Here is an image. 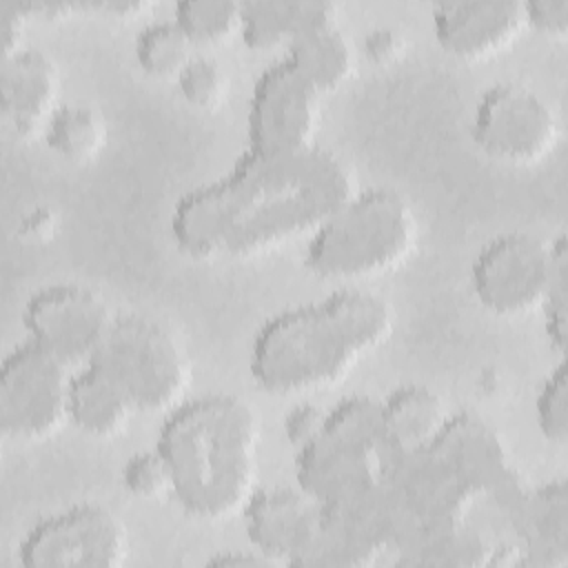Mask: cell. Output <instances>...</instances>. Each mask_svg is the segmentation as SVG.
I'll list each match as a JSON object with an SVG mask.
<instances>
[{"label": "cell", "instance_id": "cell-5", "mask_svg": "<svg viewBox=\"0 0 568 568\" xmlns=\"http://www.w3.org/2000/svg\"><path fill=\"white\" fill-rule=\"evenodd\" d=\"M388 466L382 402L368 395H353L328 408L322 433L295 450L297 486L322 504L375 488Z\"/></svg>", "mask_w": 568, "mask_h": 568}, {"label": "cell", "instance_id": "cell-18", "mask_svg": "<svg viewBox=\"0 0 568 568\" xmlns=\"http://www.w3.org/2000/svg\"><path fill=\"white\" fill-rule=\"evenodd\" d=\"M337 22L328 0H248L242 2L240 36L251 49L288 47L295 38Z\"/></svg>", "mask_w": 568, "mask_h": 568}, {"label": "cell", "instance_id": "cell-16", "mask_svg": "<svg viewBox=\"0 0 568 568\" xmlns=\"http://www.w3.org/2000/svg\"><path fill=\"white\" fill-rule=\"evenodd\" d=\"M517 564L566 566L568 564V490L564 479L526 488L510 513Z\"/></svg>", "mask_w": 568, "mask_h": 568}, {"label": "cell", "instance_id": "cell-13", "mask_svg": "<svg viewBox=\"0 0 568 568\" xmlns=\"http://www.w3.org/2000/svg\"><path fill=\"white\" fill-rule=\"evenodd\" d=\"M524 27L526 16L519 0H448L433 7L437 42L464 60L504 51Z\"/></svg>", "mask_w": 568, "mask_h": 568}, {"label": "cell", "instance_id": "cell-29", "mask_svg": "<svg viewBox=\"0 0 568 568\" xmlns=\"http://www.w3.org/2000/svg\"><path fill=\"white\" fill-rule=\"evenodd\" d=\"M526 24L535 31L552 38H561L568 31V0H530L524 2Z\"/></svg>", "mask_w": 568, "mask_h": 568}, {"label": "cell", "instance_id": "cell-32", "mask_svg": "<svg viewBox=\"0 0 568 568\" xmlns=\"http://www.w3.org/2000/svg\"><path fill=\"white\" fill-rule=\"evenodd\" d=\"M206 564L209 566H222V568H264V566H277L275 559H271L268 555H264L257 548H251V550H222V552L213 555Z\"/></svg>", "mask_w": 568, "mask_h": 568}, {"label": "cell", "instance_id": "cell-24", "mask_svg": "<svg viewBox=\"0 0 568 568\" xmlns=\"http://www.w3.org/2000/svg\"><path fill=\"white\" fill-rule=\"evenodd\" d=\"M539 308L548 342L564 355L568 344V242L564 233L552 240V266Z\"/></svg>", "mask_w": 568, "mask_h": 568}, {"label": "cell", "instance_id": "cell-6", "mask_svg": "<svg viewBox=\"0 0 568 568\" xmlns=\"http://www.w3.org/2000/svg\"><path fill=\"white\" fill-rule=\"evenodd\" d=\"M131 397L135 410L169 413L184 399L189 357L178 337L155 320L115 317V324L93 359Z\"/></svg>", "mask_w": 568, "mask_h": 568}, {"label": "cell", "instance_id": "cell-28", "mask_svg": "<svg viewBox=\"0 0 568 568\" xmlns=\"http://www.w3.org/2000/svg\"><path fill=\"white\" fill-rule=\"evenodd\" d=\"M326 422V410H322L317 404H297L286 417H284V437L286 442L300 450L308 442H313Z\"/></svg>", "mask_w": 568, "mask_h": 568}, {"label": "cell", "instance_id": "cell-7", "mask_svg": "<svg viewBox=\"0 0 568 568\" xmlns=\"http://www.w3.org/2000/svg\"><path fill=\"white\" fill-rule=\"evenodd\" d=\"M78 368L33 339L11 348L0 366V424L16 439H42L69 422V390Z\"/></svg>", "mask_w": 568, "mask_h": 568}, {"label": "cell", "instance_id": "cell-20", "mask_svg": "<svg viewBox=\"0 0 568 568\" xmlns=\"http://www.w3.org/2000/svg\"><path fill=\"white\" fill-rule=\"evenodd\" d=\"M284 58L320 95L339 89L357 67L355 44L337 22L295 38Z\"/></svg>", "mask_w": 568, "mask_h": 568}, {"label": "cell", "instance_id": "cell-31", "mask_svg": "<svg viewBox=\"0 0 568 568\" xmlns=\"http://www.w3.org/2000/svg\"><path fill=\"white\" fill-rule=\"evenodd\" d=\"M404 47V40L397 31L388 29V27H382V29H375L366 36L364 40V51L371 60H377V62H390L393 58L399 55Z\"/></svg>", "mask_w": 568, "mask_h": 568}, {"label": "cell", "instance_id": "cell-8", "mask_svg": "<svg viewBox=\"0 0 568 568\" xmlns=\"http://www.w3.org/2000/svg\"><path fill=\"white\" fill-rule=\"evenodd\" d=\"M126 555L124 521L100 504H78L40 519L18 546L24 568H118Z\"/></svg>", "mask_w": 568, "mask_h": 568}, {"label": "cell", "instance_id": "cell-4", "mask_svg": "<svg viewBox=\"0 0 568 568\" xmlns=\"http://www.w3.org/2000/svg\"><path fill=\"white\" fill-rule=\"evenodd\" d=\"M417 242V217L402 193L357 191L311 235L306 266L328 280H362L404 264Z\"/></svg>", "mask_w": 568, "mask_h": 568}, {"label": "cell", "instance_id": "cell-30", "mask_svg": "<svg viewBox=\"0 0 568 568\" xmlns=\"http://www.w3.org/2000/svg\"><path fill=\"white\" fill-rule=\"evenodd\" d=\"M24 22L27 13L22 4H2L0 7V36H2V58L13 55L16 51L24 49L22 36H24Z\"/></svg>", "mask_w": 568, "mask_h": 568}, {"label": "cell", "instance_id": "cell-1", "mask_svg": "<svg viewBox=\"0 0 568 568\" xmlns=\"http://www.w3.org/2000/svg\"><path fill=\"white\" fill-rule=\"evenodd\" d=\"M357 191L353 169L320 144L246 149L222 178L175 202L171 235L191 257H244L311 235Z\"/></svg>", "mask_w": 568, "mask_h": 568}, {"label": "cell", "instance_id": "cell-26", "mask_svg": "<svg viewBox=\"0 0 568 568\" xmlns=\"http://www.w3.org/2000/svg\"><path fill=\"white\" fill-rule=\"evenodd\" d=\"M175 82L182 98L195 109H215L226 95V73L211 55L195 53Z\"/></svg>", "mask_w": 568, "mask_h": 568}, {"label": "cell", "instance_id": "cell-22", "mask_svg": "<svg viewBox=\"0 0 568 568\" xmlns=\"http://www.w3.org/2000/svg\"><path fill=\"white\" fill-rule=\"evenodd\" d=\"M138 64L155 78H178L195 58V44L173 20H155L140 29L135 38Z\"/></svg>", "mask_w": 568, "mask_h": 568}, {"label": "cell", "instance_id": "cell-25", "mask_svg": "<svg viewBox=\"0 0 568 568\" xmlns=\"http://www.w3.org/2000/svg\"><path fill=\"white\" fill-rule=\"evenodd\" d=\"M535 419L539 433L552 442L564 444L568 439V366L561 357L546 375L535 399Z\"/></svg>", "mask_w": 568, "mask_h": 568}, {"label": "cell", "instance_id": "cell-10", "mask_svg": "<svg viewBox=\"0 0 568 568\" xmlns=\"http://www.w3.org/2000/svg\"><path fill=\"white\" fill-rule=\"evenodd\" d=\"M115 317L98 291L71 282H58L36 291L22 313L29 339L73 368H82L95 359Z\"/></svg>", "mask_w": 568, "mask_h": 568}, {"label": "cell", "instance_id": "cell-23", "mask_svg": "<svg viewBox=\"0 0 568 568\" xmlns=\"http://www.w3.org/2000/svg\"><path fill=\"white\" fill-rule=\"evenodd\" d=\"M173 20L193 44H220L242 29V2L235 0H182Z\"/></svg>", "mask_w": 568, "mask_h": 568}, {"label": "cell", "instance_id": "cell-3", "mask_svg": "<svg viewBox=\"0 0 568 568\" xmlns=\"http://www.w3.org/2000/svg\"><path fill=\"white\" fill-rule=\"evenodd\" d=\"M260 422L229 393L200 395L166 413L155 448L164 455L178 504L195 519L220 521L255 493Z\"/></svg>", "mask_w": 568, "mask_h": 568}, {"label": "cell", "instance_id": "cell-2", "mask_svg": "<svg viewBox=\"0 0 568 568\" xmlns=\"http://www.w3.org/2000/svg\"><path fill=\"white\" fill-rule=\"evenodd\" d=\"M393 324L386 297L339 288L268 317L251 342L248 371L260 388L275 395L322 388L384 344Z\"/></svg>", "mask_w": 568, "mask_h": 568}, {"label": "cell", "instance_id": "cell-15", "mask_svg": "<svg viewBox=\"0 0 568 568\" xmlns=\"http://www.w3.org/2000/svg\"><path fill=\"white\" fill-rule=\"evenodd\" d=\"M60 71L55 60L33 47H24L0 64V106L4 120L22 138L44 131L55 113Z\"/></svg>", "mask_w": 568, "mask_h": 568}, {"label": "cell", "instance_id": "cell-11", "mask_svg": "<svg viewBox=\"0 0 568 568\" xmlns=\"http://www.w3.org/2000/svg\"><path fill=\"white\" fill-rule=\"evenodd\" d=\"M320 100L317 89L286 58L268 64L248 98V149L293 153L315 146Z\"/></svg>", "mask_w": 568, "mask_h": 568}, {"label": "cell", "instance_id": "cell-27", "mask_svg": "<svg viewBox=\"0 0 568 568\" xmlns=\"http://www.w3.org/2000/svg\"><path fill=\"white\" fill-rule=\"evenodd\" d=\"M122 481L140 499H160L173 490L169 464L158 448L131 455L122 466Z\"/></svg>", "mask_w": 568, "mask_h": 568}, {"label": "cell", "instance_id": "cell-14", "mask_svg": "<svg viewBox=\"0 0 568 568\" xmlns=\"http://www.w3.org/2000/svg\"><path fill=\"white\" fill-rule=\"evenodd\" d=\"M322 504L304 488H262L248 497L242 515L253 548L280 564H293L308 546Z\"/></svg>", "mask_w": 568, "mask_h": 568}, {"label": "cell", "instance_id": "cell-9", "mask_svg": "<svg viewBox=\"0 0 568 568\" xmlns=\"http://www.w3.org/2000/svg\"><path fill=\"white\" fill-rule=\"evenodd\" d=\"M475 144L506 164H535L559 142V120L552 106L532 89L515 82L488 87L473 111Z\"/></svg>", "mask_w": 568, "mask_h": 568}, {"label": "cell", "instance_id": "cell-19", "mask_svg": "<svg viewBox=\"0 0 568 568\" xmlns=\"http://www.w3.org/2000/svg\"><path fill=\"white\" fill-rule=\"evenodd\" d=\"M135 406L126 390L95 362L78 368L69 390V422L82 433L111 437L126 428Z\"/></svg>", "mask_w": 568, "mask_h": 568}, {"label": "cell", "instance_id": "cell-21", "mask_svg": "<svg viewBox=\"0 0 568 568\" xmlns=\"http://www.w3.org/2000/svg\"><path fill=\"white\" fill-rule=\"evenodd\" d=\"M104 133L102 115L87 104H60L44 129L47 144L71 162L91 160L102 149Z\"/></svg>", "mask_w": 568, "mask_h": 568}, {"label": "cell", "instance_id": "cell-12", "mask_svg": "<svg viewBox=\"0 0 568 568\" xmlns=\"http://www.w3.org/2000/svg\"><path fill=\"white\" fill-rule=\"evenodd\" d=\"M552 266V242L510 231L486 242L470 264V284L479 304L499 315L539 308Z\"/></svg>", "mask_w": 568, "mask_h": 568}, {"label": "cell", "instance_id": "cell-17", "mask_svg": "<svg viewBox=\"0 0 568 568\" xmlns=\"http://www.w3.org/2000/svg\"><path fill=\"white\" fill-rule=\"evenodd\" d=\"M379 402L384 442L390 459L428 448L453 415L435 390L419 384L399 386Z\"/></svg>", "mask_w": 568, "mask_h": 568}]
</instances>
